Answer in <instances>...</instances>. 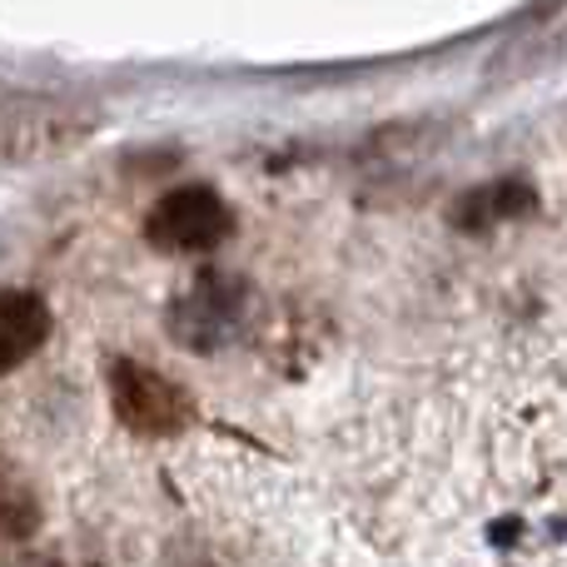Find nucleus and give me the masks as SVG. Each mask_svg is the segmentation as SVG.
<instances>
[{
    "instance_id": "obj_3",
    "label": "nucleus",
    "mask_w": 567,
    "mask_h": 567,
    "mask_svg": "<svg viewBox=\"0 0 567 567\" xmlns=\"http://www.w3.org/2000/svg\"><path fill=\"white\" fill-rule=\"evenodd\" d=\"M235 235V209L209 185H179L150 205L145 239L159 255H209Z\"/></svg>"
},
{
    "instance_id": "obj_1",
    "label": "nucleus",
    "mask_w": 567,
    "mask_h": 567,
    "mask_svg": "<svg viewBox=\"0 0 567 567\" xmlns=\"http://www.w3.org/2000/svg\"><path fill=\"white\" fill-rule=\"evenodd\" d=\"M95 135V110L55 95L0 90V159H55Z\"/></svg>"
},
{
    "instance_id": "obj_7",
    "label": "nucleus",
    "mask_w": 567,
    "mask_h": 567,
    "mask_svg": "<svg viewBox=\"0 0 567 567\" xmlns=\"http://www.w3.org/2000/svg\"><path fill=\"white\" fill-rule=\"evenodd\" d=\"M165 567H215V558H209L199 543H179L175 553H169V563Z\"/></svg>"
},
{
    "instance_id": "obj_5",
    "label": "nucleus",
    "mask_w": 567,
    "mask_h": 567,
    "mask_svg": "<svg viewBox=\"0 0 567 567\" xmlns=\"http://www.w3.org/2000/svg\"><path fill=\"white\" fill-rule=\"evenodd\" d=\"M50 339V309L30 289H0V373L30 363Z\"/></svg>"
},
{
    "instance_id": "obj_4",
    "label": "nucleus",
    "mask_w": 567,
    "mask_h": 567,
    "mask_svg": "<svg viewBox=\"0 0 567 567\" xmlns=\"http://www.w3.org/2000/svg\"><path fill=\"white\" fill-rule=\"evenodd\" d=\"M245 323V284L205 269L169 303V339L195 353H219Z\"/></svg>"
},
{
    "instance_id": "obj_6",
    "label": "nucleus",
    "mask_w": 567,
    "mask_h": 567,
    "mask_svg": "<svg viewBox=\"0 0 567 567\" xmlns=\"http://www.w3.org/2000/svg\"><path fill=\"white\" fill-rule=\"evenodd\" d=\"M40 528V498L16 463H0V543H25Z\"/></svg>"
},
{
    "instance_id": "obj_2",
    "label": "nucleus",
    "mask_w": 567,
    "mask_h": 567,
    "mask_svg": "<svg viewBox=\"0 0 567 567\" xmlns=\"http://www.w3.org/2000/svg\"><path fill=\"white\" fill-rule=\"evenodd\" d=\"M105 383H110V409L140 439H175V433L189 429L195 419V403L179 389L169 373L150 369L140 359H110L105 363Z\"/></svg>"
}]
</instances>
